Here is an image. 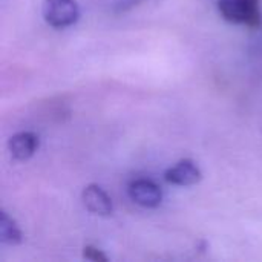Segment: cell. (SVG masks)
Returning a JSON list of instances; mask_svg holds the SVG:
<instances>
[{
    "label": "cell",
    "mask_w": 262,
    "mask_h": 262,
    "mask_svg": "<svg viewBox=\"0 0 262 262\" xmlns=\"http://www.w3.org/2000/svg\"><path fill=\"white\" fill-rule=\"evenodd\" d=\"M221 17L235 25L258 28L261 25L259 0H218Z\"/></svg>",
    "instance_id": "1"
},
{
    "label": "cell",
    "mask_w": 262,
    "mask_h": 262,
    "mask_svg": "<svg viewBox=\"0 0 262 262\" xmlns=\"http://www.w3.org/2000/svg\"><path fill=\"white\" fill-rule=\"evenodd\" d=\"M43 18L57 29L69 28L80 18V8L75 0H43Z\"/></svg>",
    "instance_id": "2"
},
{
    "label": "cell",
    "mask_w": 262,
    "mask_h": 262,
    "mask_svg": "<svg viewBox=\"0 0 262 262\" xmlns=\"http://www.w3.org/2000/svg\"><path fill=\"white\" fill-rule=\"evenodd\" d=\"M127 193L135 204L146 209H155L163 201L161 187L149 178H138L130 181L127 186Z\"/></svg>",
    "instance_id": "3"
},
{
    "label": "cell",
    "mask_w": 262,
    "mask_h": 262,
    "mask_svg": "<svg viewBox=\"0 0 262 262\" xmlns=\"http://www.w3.org/2000/svg\"><path fill=\"white\" fill-rule=\"evenodd\" d=\"M164 180L175 186L189 187V186L198 184L203 180V172L195 161L186 158V160L178 161L175 166L169 167L164 172Z\"/></svg>",
    "instance_id": "4"
},
{
    "label": "cell",
    "mask_w": 262,
    "mask_h": 262,
    "mask_svg": "<svg viewBox=\"0 0 262 262\" xmlns=\"http://www.w3.org/2000/svg\"><path fill=\"white\" fill-rule=\"evenodd\" d=\"M81 200L84 207L98 216H109L114 213V204L111 196L98 184H89L81 192Z\"/></svg>",
    "instance_id": "5"
},
{
    "label": "cell",
    "mask_w": 262,
    "mask_h": 262,
    "mask_svg": "<svg viewBox=\"0 0 262 262\" xmlns=\"http://www.w3.org/2000/svg\"><path fill=\"white\" fill-rule=\"evenodd\" d=\"M38 149V135L34 132H18L8 141V150L18 161L29 160Z\"/></svg>",
    "instance_id": "6"
},
{
    "label": "cell",
    "mask_w": 262,
    "mask_h": 262,
    "mask_svg": "<svg viewBox=\"0 0 262 262\" xmlns=\"http://www.w3.org/2000/svg\"><path fill=\"white\" fill-rule=\"evenodd\" d=\"M0 241L8 246H17L23 241V235L15 220L11 218L5 210L0 213Z\"/></svg>",
    "instance_id": "7"
},
{
    "label": "cell",
    "mask_w": 262,
    "mask_h": 262,
    "mask_svg": "<svg viewBox=\"0 0 262 262\" xmlns=\"http://www.w3.org/2000/svg\"><path fill=\"white\" fill-rule=\"evenodd\" d=\"M83 258H86V259L94 262L107 261V256H106L100 249H97V247H94V246H86V247L83 249Z\"/></svg>",
    "instance_id": "8"
},
{
    "label": "cell",
    "mask_w": 262,
    "mask_h": 262,
    "mask_svg": "<svg viewBox=\"0 0 262 262\" xmlns=\"http://www.w3.org/2000/svg\"><path fill=\"white\" fill-rule=\"evenodd\" d=\"M134 2H138V0H121V3H123V5H121V6H123V8H124V6H126V5H132V3H134Z\"/></svg>",
    "instance_id": "9"
}]
</instances>
